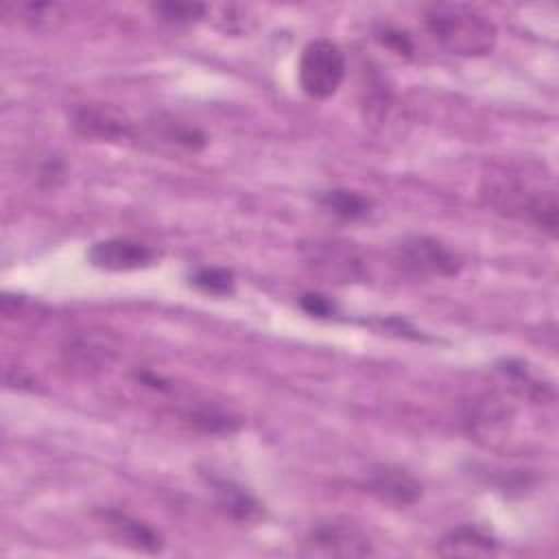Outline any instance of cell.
Masks as SVG:
<instances>
[{
	"mask_svg": "<svg viewBox=\"0 0 559 559\" xmlns=\"http://www.w3.org/2000/svg\"><path fill=\"white\" fill-rule=\"evenodd\" d=\"M424 26L443 50L459 57H485L498 41L496 24L478 9L459 2L428 4Z\"/></svg>",
	"mask_w": 559,
	"mask_h": 559,
	"instance_id": "obj_1",
	"label": "cell"
},
{
	"mask_svg": "<svg viewBox=\"0 0 559 559\" xmlns=\"http://www.w3.org/2000/svg\"><path fill=\"white\" fill-rule=\"evenodd\" d=\"M483 194L496 212L526 221L533 227L548 231L550 236L555 234L559 210L552 183L537 186L535 181L520 175H502L489 181Z\"/></svg>",
	"mask_w": 559,
	"mask_h": 559,
	"instance_id": "obj_2",
	"label": "cell"
},
{
	"mask_svg": "<svg viewBox=\"0 0 559 559\" xmlns=\"http://www.w3.org/2000/svg\"><path fill=\"white\" fill-rule=\"evenodd\" d=\"M345 55L328 37H317L306 44L297 63L299 87L306 96L314 100H325L334 96L345 79Z\"/></svg>",
	"mask_w": 559,
	"mask_h": 559,
	"instance_id": "obj_3",
	"label": "cell"
},
{
	"mask_svg": "<svg viewBox=\"0 0 559 559\" xmlns=\"http://www.w3.org/2000/svg\"><path fill=\"white\" fill-rule=\"evenodd\" d=\"M301 253L306 264L328 282L352 284L362 282L369 275L367 258L354 242L312 240L304 242Z\"/></svg>",
	"mask_w": 559,
	"mask_h": 559,
	"instance_id": "obj_4",
	"label": "cell"
},
{
	"mask_svg": "<svg viewBox=\"0 0 559 559\" xmlns=\"http://www.w3.org/2000/svg\"><path fill=\"white\" fill-rule=\"evenodd\" d=\"M369 535L354 522L328 520L317 522L304 537L301 555L306 557H369L373 555Z\"/></svg>",
	"mask_w": 559,
	"mask_h": 559,
	"instance_id": "obj_5",
	"label": "cell"
},
{
	"mask_svg": "<svg viewBox=\"0 0 559 559\" xmlns=\"http://www.w3.org/2000/svg\"><path fill=\"white\" fill-rule=\"evenodd\" d=\"M397 264L413 275L452 277L461 271V258L441 240L430 236H406L395 245Z\"/></svg>",
	"mask_w": 559,
	"mask_h": 559,
	"instance_id": "obj_6",
	"label": "cell"
},
{
	"mask_svg": "<svg viewBox=\"0 0 559 559\" xmlns=\"http://www.w3.org/2000/svg\"><path fill=\"white\" fill-rule=\"evenodd\" d=\"M157 258L159 253L151 245L131 238H105L94 242L87 251V262L107 273L140 271L155 264Z\"/></svg>",
	"mask_w": 559,
	"mask_h": 559,
	"instance_id": "obj_7",
	"label": "cell"
},
{
	"mask_svg": "<svg viewBox=\"0 0 559 559\" xmlns=\"http://www.w3.org/2000/svg\"><path fill=\"white\" fill-rule=\"evenodd\" d=\"M72 129L87 140L98 142H124L133 138L131 122L109 105L81 103L70 109Z\"/></svg>",
	"mask_w": 559,
	"mask_h": 559,
	"instance_id": "obj_8",
	"label": "cell"
},
{
	"mask_svg": "<svg viewBox=\"0 0 559 559\" xmlns=\"http://www.w3.org/2000/svg\"><path fill=\"white\" fill-rule=\"evenodd\" d=\"M365 489L395 509L413 507L421 498V483L400 465H376L365 476Z\"/></svg>",
	"mask_w": 559,
	"mask_h": 559,
	"instance_id": "obj_9",
	"label": "cell"
},
{
	"mask_svg": "<svg viewBox=\"0 0 559 559\" xmlns=\"http://www.w3.org/2000/svg\"><path fill=\"white\" fill-rule=\"evenodd\" d=\"M100 520L109 528L111 537L131 550L155 555L164 548L162 535L151 524H146L120 509H103Z\"/></svg>",
	"mask_w": 559,
	"mask_h": 559,
	"instance_id": "obj_10",
	"label": "cell"
},
{
	"mask_svg": "<svg viewBox=\"0 0 559 559\" xmlns=\"http://www.w3.org/2000/svg\"><path fill=\"white\" fill-rule=\"evenodd\" d=\"M210 489L216 509L236 524H255L262 520L264 511L260 500L247 491L242 485L227 478H210Z\"/></svg>",
	"mask_w": 559,
	"mask_h": 559,
	"instance_id": "obj_11",
	"label": "cell"
},
{
	"mask_svg": "<svg viewBox=\"0 0 559 559\" xmlns=\"http://www.w3.org/2000/svg\"><path fill=\"white\" fill-rule=\"evenodd\" d=\"M496 550H498V542L476 524H461L448 531L437 546V552L448 557L452 555L489 557V555H496Z\"/></svg>",
	"mask_w": 559,
	"mask_h": 559,
	"instance_id": "obj_12",
	"label": "cell"
},
{
	"mask_svg": "<svg viewBox=\"0 0 559 559\" xmlns=\"http://www.w3.org/2000/svg\"><path fill=\"white\" fill-rule=\"evenodd\" d=\"M148 131L159 142L183 148V151H192V153L201 151L207 144V138L201 129L164 114H157L155 118L148 120Z\"/></svg>",
	"mask_w": 559,
	"mask_h": 559,
	"instance_id": "obj_13",
	"label": "cell"
},
{
	"mask_svg": "<svg viewBox=\"0 0 559 559\" xmlns=\"http://www.w3.org/2000/svg\"><path fill=\"white\" fill-rule=\"evenodd\" d=\"M319 205L341 221H362L373 210V201L369 197L347 188H332L321 192Z\"/></svg>",
	"mask_w": 559,
	"mask_h": 559,
	"instance_id": "obj_14",
	"label": "cell"
},
{
	"mask_svg": "<svg viewBox=\"0 0 559 559\" xmlns=\"http://www.w3.org/2000/svg\"><path fill=\"white\" fill-rule=\"evenodd\" d=\"M183 419L205 435H231L238 430V419L216 406L201 404L183 413Z\"/></svg>",
	"mask_w": 559,
	"mask_h": 559,
	"instance_id": "obj_15",
	"label": "cell"
},
{
	"mask_svg": "<svg viewBox=\"0 0 559 559\" xmlns=\"http://www.w3.org/2000/svg\"><path fill=\"white\" fill-rule=\"evenodd\" d=\"M151 13L170 26H190L205 17L207 4L203 2H155L151 4Z\"/></svg>",
	"mask_w": 559,
	"mask_h": 559,
	"instance_id": "obj_16",
	"label": "cell"
},
{
	"mask_svg": "<svg viewBox=\"0 0 559 559\" xmlns=\"http://www.w3.org/2000/svg\"><path fill=\"white\" fill-rule=\"evenodd\" d=\"M190 284L207 295H231L234 286H236V277L231 271L223 269V266H201L197 271L190 273Z\"/></svg>",
	"mask_w": 559,
	"mask_h": 559,
	"instance_id": "obj_17",
	"label": "cell"
},
{
	"mask_svg": "<svg viewBox=\"0 0 559 559\" xmlns=\"http://www.w3.org/2000/svg\"><path fill=\"white\" fill-rule=\"evenodd\" d=\"M68 356H72V360H79L81 365H96L107 360V354L111 352L107 345H98L92 343L87 338H76L68 345Z\"/></svg>",
	"mask_w": 559,
	"mask_h": 559,
	"instance_id": "obj_18",
	"label": "cell"
},
{
	"mask_svg": "<svg viewBox=\"0 0 559 559\" xmlns=\"http://www.w3.org/2000/svg\"><path fill=\"white\" fill-rule=\"evenodd\" d=\"M378 39H380L384 46H389L393 52H397V55L408 57V55L413 52V44H411V39L406 37V33H400V31H395V28L384 26V28L378 33Z\"/></svg>",
	"mask_w": 559,
	"mask_h": 559,
	"instance_id": "obj_19",
	"label": "cell"
},
{
	"mask_svg": "<svg viewBox=\"0 0 559 559\" xmlns=\"http://www.w3.org/2000/svg\"><path fill=\"white\" fill-rule=\"evenodd\" d=\"M299 306H301L308 314H314V317H330V314L334 312V304H332L328 297L317 295V293H306V295H301Z\"/></svg>",
	"mask_w": 559,
	"mask_h": 559,
	"instance_id": "obj_20",
	"label": "cell"
}]
</instances>
